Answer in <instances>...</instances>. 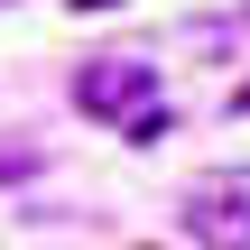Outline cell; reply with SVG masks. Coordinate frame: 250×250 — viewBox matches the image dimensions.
Masks as SVG:
<instances>
[{"mask_svg": "<svg viewBox=\"0 0 250 250\" xmlns=\"http://www.w3.org/2000/svg\"><path fill=\"white\" fill-rule=\"evenodd\" d=\"M232 111H250V74H241V83H232Z\"/></svg>", "mask_w": 250, "mask_h": 250, "instance_id": "obj_4", "label": "cell"}, {"mask_svg": "<svg viewBox=\"0 0 250 250\" xmlns=\"http://www.w3.org/2000/svg\"><path fill=\"white\" fill-rule=\"evenodd\" d=\"M167 130H176V111H158V102H139V111L121 121V139H139V148H158Z\"/></svg>", "mask_w": 250, "mask_h": 250, "instance_id": "obj_3", "label": "cell"}, {"mask_svg": "<svg viewBox=\"0 0 250 250\" xmlns=\"http://www.w3.org/2000/svg\"><path fill=\"white\" fill-rule=\"evenodd\" d=\"M148 250H158V241H148Z\"/></svg>", "mask_w": 250, "mask_h": 250, "instance_id": "obj_5", "label": "cell"}, {"mask_svg": "<svg viewBox=\"0 0 250 250\" xmlns=\"http://www.w3.org/2000/svg\"><path fill=\"white\" fill-rule=\"evenodd\" d=\"M186 232L204 250H250V195H195L186 204Z\"/></svg>", "mask_w": 250, "mask_h": 250, "instance_id": "obj_2", "label": "cell"}, {"mask_svg": "<svg viewBox=\"0 0 250 250\" xmlns=\"http://www.w3.org/2000/svg\"><path fill=\"white\" fill-rule=\"evenodd\" d=\"M148 93H158V65H148V56H121V65H83V74H74V102H83L93 121L139 111Z\"/></svg>", "mask_w": 250, "mask_h": 250, "instance_id": "obj_1", "label": "cell"}]
</instances>
